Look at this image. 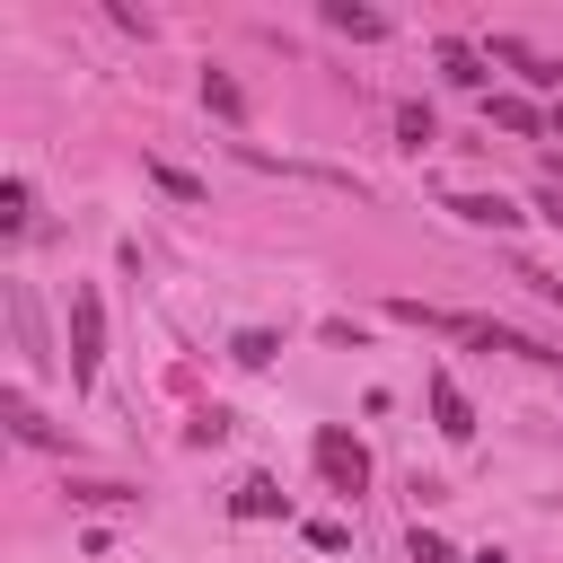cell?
Listing matches in <instances>:
<instances>
[{
    "label": "cell",
    "mask_w": 563,
    "mask_h": 563,
    "mask_svg": "<svg viewBox=\"0 0 563 563\" xmlns=\"http://www.w3.org/2000/svg\"><path fill=\"white\" fill-rule=\"evenodd\" d=\"M545 185H563V150H545Z\"/></svg>",
    "instance_id": "21"
},
{
    "label": "cell",
    "mask_w": 563,
    "mask_h": 563,
    "mask_svg": "<svg viewBox=\"0 0 563 563\" xmlns=\"http://www.w3.org/2000/svg\"><path fill=\"white\" fill-rule=\"evenodd\" d=\"M0 413H9V431H18V440H26V449H62V422H44V413H35V396H26V387H9V396H0Z\"/></svg>",
    "instance_id": "6"
},
{
    "label": "cell",
    "mask_w": 563,
    "mask_h": 563,
    "mask_svg": "<svg viewBox=\"0 0 563 563\" xmlns=\"http://www.w3.org/2000/svg\"><path fill=\"white\" fill-rule=\"evenodd\" d=\"M449 211H457L466 229H519V202H510V194H449Z\"/></svg>",
    "instance_id": "9"
},
{
    "label": "cell",
    "mask_w": 563,
    "mask_h": 563,
    "mask_svg": "<svg viewBox=\"0 0 563 563\" xmlns=\"http://www.w3.org/2000/svg\"><path fill=\"white\" fill-rule=\"evenodd\" d=\"M466 563H510V554H466Z\"/></svg>",
    "instance_id": "23"
},
{
    "label": "cell",
    "mask_w": 563,
    "mask_h": 563,
    "mask_svg": "<svg viewBox=\"0 0 563 563\" xmlns=\"http://www.w3.org/2000/svg\"><path fill=\"white\" fill-rule=\"evenodd\" d=\"M150 185L176 194V202H202V176H185V167H167V158H150Z\"/></svg>",
    "instance_id": "17"
},
{
    "label": "cell",
    "mask_w": 563,
    "mask_h": 563,
    "mask_svg": "<svg viewBox=\"0 0 563 563\" xmlns=\"http://www.w3.org/2000/svg\"><path fill=\"white\" fill-rule=\"evenodd\" d=\"M440 79H449V88H484V79H493V53L449 35V44H440Z\"/></svg>",
    "instance_id": "8"
},
{
    "label": "cell",
    "mask_w": 563,
    "mask_h": 563,
    "mask_svg": "<svg viewBox=\"0 0 563 563\" xmlns=\"http://www.w3.org/2000/svg\"><path fill=\"white\" fill-rule=\"evenodd\" d=\"M202 106H211L220 123H246V97H238V79H229V70H202Z\"/></svg>",
    "instance_id": "13"
},
{
    "label": "cell",
    "mask_w": 563,
    "mask_h": 563,
    "mask_svg": "<svg viewBox=\"0 0 563 563\" xmlns=\"http://www.w3.org/2000/svg\"><path fill=\"white\" fill-rule=\"evenodd\" d=\"M229 510H238V519H282V510H290V493H282V475H238Z\"/></svg>",
    "instance_id": "7"
},
{
    "label": "cell",
    "mask_w": 563,
    "mask_h": 563,
    "mask_svg": "<svg viewBox=\"0 0 563 563\" xmlns=\"http://www.w3.org/2000/svg\"><path fill=\"white\" fill-rule=\"evenodd\" d=\"M396 141H405V150H431V141H440V114H431L422 97H405V106H396Z\"/></svg>",
    "instance_id": "12"
},
{
    "label": "cell",
    "mask_w": 563,
    "mask_h": 563,
    "mask_svg": "<svg viewBox=\"0 0 563 563\" xmlns=\"http://www.w3.org/2000/svg\"><path fill=\"white\" fill-rule=\"evenodd\" d=\"M97 361H106V299L79 282V290H70V378L88 387V378H97Z\"/></svg>",
    "instance_id": "2"
},
{
    "label": "cell",
    "mask_w": 563,
    "mask_h": 563,
    "mask_svg": "<svg viewBox=\"0 0 563 563\" xmlns=\"http://www.w3.org/2000/svg\"><path fill=\"white\" fill-rule=\"evenodd\" d=\"M325 26H334V35H352V44H378V35H387V18H378V9H361V0H325Z\"/></svg>",
    "instance_id": "11"
},
{
    "label": "cell",
    "mask_w": 563,
    "mask_h": 563,
    "mask_svg": "<svg viewBox=\"0 0 563 563\" xmlns=\"http://www.w3.org/2000/svg\"><path fill=\"white\" fill-rule=\"evenodd\" d=\"M475 352H510V361H545V369H563V343H537V334H519V325H493V317H475V334H466Z\"/></svg>",
    "instance_id": "4"
},
{
    "label": "cell",
    "mask_w": 563,
    "mask_h": 563,
    "mask_svg": "<svg viewBox=\"0 0 563 563\" xmlns=\"http://www.w3.org/2000/svg\"><path fill=\"white\" fill-rule=\"evenodd\" d=\"M308 545H317V554H343L352 528H343V519H308Z\"/></svg>",
    "instance_id": "20"
},
{
    "label": "cell",
    "mask_w": 563,
    "mask_h": 563,
    "mask_svg": "<svg viewBox=\"0 0 563 563\" xmlns=\"http://www.w3.org/2000/svg\"><path fill=\"white\" fill-rule=\"evenodd\" d=\"M484 53H493V62H501V70H519V79H528V88H554V97H563V62H545V53H537V44H519V35H493V44H484Z\"/></svg>",
    "instance_id": "5"
},
{
    "label": "cell",
    "mask_w": 563,
    "mask_h": 563,
    "mask_svg": "<svg viewBox=\"0 0 563 563\" xmlns=\"http://www.w3.org/2000/svg\"><path fill=\"white\" fill-rule=\"evenodd\" d=\"M405 554H413V563H466V554H457L440 528H413V537H405Z\"/></svg>",
    "instance_id": "19"
},
{
    "label": "cell",
    "mask_w": 563,
    "mask_h": 563,
    "mask_svg": "<svg viewBox=\"0 0 563 563\" xmlns=\"http://www.w3.org/2000/svg\"><path fill=\"white\" fill-rule=\"evenodd\" d=\"M422 396H431V422H440V440H457V449H466V440H475V405H466V387H457L449 369H431V378H422Z\"/></svg>",
    "instance_id": "3"
},
{
    "label": "cell",
    "mask_w": 563,
    "mask_h": 563,
    "mask_svg": "<svg viewBox=\"0 0 563 563\" xmlns=\"http://www.w3.org/2000/svg\"><path fill=\"white\" fill-rule=\"evenodd\" d=\"M545 123H554V141H563V97H554V114H545Z\"/></svg>",
    "instance_id": "22"
},
{
    "label": "cell",
    "mask_w": 563,
    "mask_h": 563,
    "mask_svg": "<svg viewBox=\"0 0 563 563\" xmlns=\"http://www.w3.org/2000/svg\"><path fill=\"white\" fill-rule=\"evenodd\" d=\"M493 123H501V132H519V141H537V132H554V123H545V114H537L528 97H493Z\"/></svg>",
    "instance_id": "14"
},
{
    "label": "cell",
    "mask_w": 563,
    "mask_h": 563,
    "mask_svg": "<svg viewBox=\"0 0 563 563\" xmlns=\"http://www.w3.org/2000/svg\"><path fill=\"white\" fill-rule=\"evenodd\" d=\"M26 220H35V185L9 176V185H0V229H26Z\"/></svg>",
    "instance_id": "15"
},
{
    "label": "cell",
    "mask_w": 563,
    "mask_h": 563,
    "mask_svg": "<svg viewBox=\"0 0 563 563\" xmlns=\"http://www.w3.org/2000/svg\"><path fill=\"white\" fill-rule=\"evenodd\" d=\"M273 352H282V334H264V325H246V334L229 343V361H238V369H264Z\"/></svg>",
    "instance_id": "16"
},
{
    "label": "cell",
    "mask_w": 563,
    "mask_h": 563,
    "mask_svg": "<svg viewBox=\"0 0 563 563\" xmlns=\"http://www.w3.org/2000/svg\"><path fill=\"white\" fill-rule=\"evenodd\" d=\"M317 475H325V493L352 501V493H369V449H361L343 422H325V431H317Z\"/></svg>",
    "instance_id": "1"
},
{
    "label": "cell",
    "mask_w": 563,
    "mask_h": 563,
    "mask_svg": "<svg viewBox=\"0 0 563 563\" xmlns=\"http://www.w3.org/2000/svg\"><path fill=\"white\" fill-rule=\"evenodd\" d=\"M9 325H18V352L44 369L53 361V343H44V317H35V299H26V282H9Z\"/></svg>",
    "instance_id": "10"
},
{
    "label": "cell",
    "mask_w": 563,
    "mask_h": 563,
    "mask_svg": "<svg viewBox=\"0 0 563 563\" xmlns=\"http://www.w3.org/2000/svg\"><path fill=\"white\" fill-rule=\"evenodd\" d=\"M70 501H88V510H114V501H141L132 484H106V475H88V484H70Z\"/></svg>",
    "instance_id": "18"
}]
</instances>
